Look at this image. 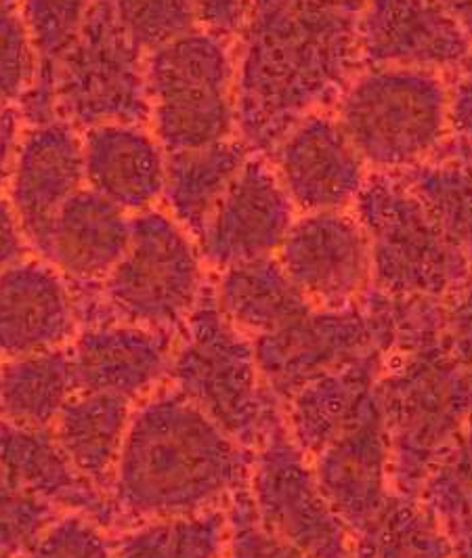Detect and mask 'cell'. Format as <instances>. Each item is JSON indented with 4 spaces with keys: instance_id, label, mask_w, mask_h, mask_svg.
<instances>
[{
    "instance_id": "1",
    "label": "cell",
    "mask_w": 472,
    "mask_h": 558,
    "mask_svg": "<svg viewBox=\"0 0 472 558\" xmlns=\"http://www.w3.org/2000/svg\"><path fill=\"white\" fill-rule=\"evenodd\" d=\"M365 0H252L235 40L240 137L265 154L358 74Z\"/></svg>"
},
{
    "instance_id": "2",
    "label": "cell",
    "mask_w": 472,
    "mask_h": 558,
    "mask_svg": "<svg viewBox=\"0 0 472 558\" xmlns=\"http://www.w3.org/2000/svg\"><path fill=\"white\" fill-rule=\"evenodd\" d=\"M254 451L165 383L135 405L111 478L118 519L154 521L219 510L251 485Z\"/></svg>"
},
{
    "instance_id": "3",
    "label": "cell",
    "mask_w": 472,
    "mask_h": 558,
    "mask_svg": "<svg viewBox=\"0 0 472 558\" xmlns=\"http://www.w3.org/2000/svg\"><path fill=\"white\" fill-rule=\"evenodd\" d=\"M378 391L392 487L417 498L437 460L472 418V369L453 357L439 328L390 349Z\"/></svg>"
},
{
    "instance_id": "4",
    "label": "cell",
    "mask_w": 472,
    "mask_h": 558,
    "mask_svg": "<svg viewBox=\"0 0 472 558\" xmlns=\"http://www.w3.org/2000/svg\"><path fill=\"white\" fill-rule=\"evenodd\" d=\"M167 383L251 451L286 426L283 405L258 369L254 340L222 315L213 283L177 332Z\"/></svg>"
},
{
    "instance_id": "5",
    "label": "cell",
    "mask_w": 472,
    "mask_h": 558,
    "mask_svg": "<svg viewBox=\"0 0 472 558\" xmlns=\"http://www.w3.org/2000/svg\"><path fill=\"white\" fill-rule=\"evenodd\" d=\"M445 72L365 65L332 112L370 172L406 174L435 160L451 137Z\"/></svg>"
},
{
    "instance_id": "6",
    "label": "cell",
    "mask_w": 472,
    "mask_h": 558,
    "mask_svg": "<svg viewBox=\"0 0 472 558\" xmlns=\"http://www.w3.org/2000/svg\"><path fill=\"white\" fill-rule=\"evenodd\" d=\"M194 235L162 206L141 213L110 276L93 290H74L81 328L113 319L177 335L210 283Z\"/></svg>"
},
{
    "instance_id": "7",
    "label": "cell",
    "mask_w": 472,
    "mask_h": 558,
    "mask_svg": "<svg viewBox=\"0 0 472 558\" xmlns=\"http://www.w3.org/2000/svg\"><path fill=\"white\" fill-rule=\"evenodd\" d=\"M149 129L168 154L240 137L235 43L195 28L145 57Z\"/></svg>"
},
{
    "instance_id": "8",
    "label": "cell",
    "mask_w": 472,
    "mask_h": 558,
    "mask_svg": "<svg viewBox=\"0 0 472 558\" xmlns=\"http://www.w3.org/2000/svg\"><path fill=\"white\" fill-rule=\"evenodd\" d=\"M351 210L367 233L378 292L447 301L472 278L471 263L401 174L370 172Z\"/></svg>"
},
{
    "instance_id": "9",
    "label": "cell",
    "mask_w": 472,
    "mask_h": 558,
    "mask_svg": "<svg viewBox=\"0 0 472 558\" xmlns=\"http://www.w3.org/2000/svg\"><path fill=\"white\" fill-rule=\"evenodd\" d=\"M145 53L116 20L110 0H95L70 47L57 59L56 116L78 131L101 124H147Z\"/></svg>"
},
{
    "instance_id": "10",
    "label": "cell",
    "mask_w": 472,
    "mask_h": 558,
    "mask_svg": "<svg viewBox=\"0 0 472 558\" xmlns=\"http://www.w3.org/2000/svg\"><path fill=\"white\" fill-rule=\"evenodd\" d=\"M249 496L263 525L308 557L351 558L355 535L334 510L311 458L286 426L254 449Z\"/></svg>"
},
{
    "instance_id": "11",
    "label": "cell",
    "mask_w": 472,
    "mask_h": 558,
    "mask_svg": "<svg viewBox=\"0 0 472 558\" xmlns=\"http://www.w3.org/2000/svg\"><path fill=\"white\" fill-rule=\"evenodd\" d=\"M276 258L315 308L355 307L374 288L370 240L353 210L299 215Z\"/></svg>"
},
{
    "instance_id": "12",
    "label": "cell",
    "mask_w": 472,
    "mask_h": 558,
    "mask_svg": "<svg viewBox=\"0 0 472 558\" xmlns=\"http://www.w3.org/2000/svg\"><path fill=\"white\" fill-rule=\"evenodd\" d=\"M385 351L363 303L347 308H311L271 335L254 340L256 363L281 405L315 378L370 351Z\"/></svg>"
},
{
    "instance_id": "13",
    "label": "cell",
    "mask_w": 472,
    "mask_h": 558,
    "mask_svg": "<svg viewBox=\"0 0 472 558\" xmlns=\"http://www.w3.org/2000/svg\"><path fill=\"white\" fill-rule=\"evenodd\" d=\"M296 217L271 160L254 151L195 242L206 267L217 274L276 256Z\"/></svg>"
},
{
    "instance_id": "14",
    "label": "cell",
    "mask_w": 472,
    "mask_h": 558,
    "mask_svg": "<svg viewBox=\"0 0 472 558\" xmlns=\"http://www.w3.org/2000/svg\"><path fill=\"white\" fill-rule=\"evenodd\" d=\"M269 160L299 215L351 210L370 177L332 110L296 122Z\"/></svg>"
},
{
    "instance_id": "15",
    "label": "cell",
    "mask_w": 472,
    "mask_h": 558,
    "mask_svg": "<svg viewBox=\"0 0 472 558\" xmlns=\"http://www.w3.org/2000/svg\"><path fill=\"white\" fill-rule=\"evenodd\" d=\"M84 187L83 131L59 116L26 124L4 196L34 254L43 248L57 213Z\"/></svg>"
},
{
    "instance_id": "16",
    "label": "cell",
    "mask_w": 472,
    "mask_h": 558,
    "mask_svg": "<svg viewBox=\"0 0 472 558\" xmlns=\"http://www.w3.org/2000/svg\"><path fill=\"white\" fill-rule=\"evenodd\" d=\"M311 464L324 494L353 535L383 512L395 487L380 391L334 441L311 458Z\"/></svg>"
},
{
    "instance_id": "17",
    "label": "cell",
    "mask_w": 472,
    "mask_h": 558,
    "mask_svg": "<svg viewBox=\"0 0 472 558\" xmlns=\"http://www.w3.org/2000/svg\"><path fill=\"white\" fill-rule=\"evenodd\" d=\"M81 330L74 286L32 254L0 274V362L70 347Z\"/></svg>"
},
{
    "instance_id": "18",
    "label": "cell",
    "mask_w": 472,
    "mask_h": 558,
    "mask_svg": "<svg viewBox=\"0 0 472 558\" xmlns=\"http://www.w3.org/2000/svg\"><path fill=\"white\" fill-rule=\"evenodd\" d=\"M360 56L365 65L447 72L472 56V38L435 0H365Z\"/></svg>"
},
{
    "instance_id": "19",
    "label": "cell",
    "mask_w": 472,
    "mask_h": 558,
    "mask_svg": "<svg viewBox=\"0 0 472 558\" xmlns=\"http://www.w3.org/2000/svg\"><path fill=\"white\" fill-rule=\"evenodd\" d=\"M174 338L113 319L86 324L68 347L76 391L110 392L140 403L167 383Z\"/></svg>"
},
{
    "instance_id": "20",
    "label": "cell",
    "mask_w": 472,
    "mask_h": 558,
    "mask_svg": "<svg viewBox=\"0 0 472 558\" xmlns=\"http://www.w3.org/2000/svg\"><path fill=\"white\" fill-rule=\"evenodd\" d=\"M0 471L61 514H84L104 527L118 521L110 494L74 466L51 428L0 420Z\"/></svg>"
},
{
    "instance_id": "21",
    "label": "cell",
    "mask_w": 472,
    "mask_h": 558,
    "mask_svg": "<svg viewBox=\"0 0 472 558\" xmlns=\"http://www.w3.org/2000/svg\"><path fill=\"white\" fill-rule=\"evenodd\" d=\"M83 141L88 190L131 217L162 206L168 151L147 124H101Z\"/></svg>"
},
{
    "instance_id": "22",
    "label": "cell",
    "mask_w": 472,
    "mask_h": 558,
    "mask_svg": "<svg viewBox=\"0 0 472 558\" xmlns=\"http://www.w3.org/2000/svg\"><path fill=\"white\" fill-rule=\"evenodd\" d=\"M133 217L84 187L57 213L36 256L51 263L74 290L97 288L131 244Z\"/></svg>"
},
{
    "instance_id": "23",
    "label": "cell",
    "mask_w": 472,
    "mask_h": 558,
    "mask_svg": "<svg viewBox=\"0 0 472 558\" xmlns=\"http://www.w3.org/2000/svg\"><path fill=\"white\" fill-rule=\"evenodd\" d=\"M385 351H370L315 378L283 403L286 430L313 458L362 414L378 391Z\"/></svg>"
},
{
    "instance_id": "24",
    "label": "cell",
    "mask_w": 472,
    "mask_h": 558,
    "mask_svg": "<svg viewBox=\"0 0 472 558\" xmlns=\"http://www.w3.org/2000/svg\"><path fill=\"white\" fill-rule=\"evenodd\" d=\"M135 405L120 395L76 391L51 426L74 466L106 494H110Z\"/></svg>"
},
{
    "instance_id": "25",
    "label": "cell",
    "mask_w": 472,
    "mask_h": 558,
    "mask_svg": "<svg viewBox=\"0 0 472 558\" xmlns=\"http://www.w3.org/2000/svg\"><path fill=\"white\" fill-rule=\"evenodd\" d=\"M213 294L222 315L252 340L276 332L313 308L276 256L217 271Z\"/></svg>"
},
{
    "instance_id": "26",
    "label": "cell",
    "mask_w": 472,
    "mask_h": 558,
    "mask_svg": "<svg viewBox=\"0 0 472 558\" xmlns=\"http://www.w3.org/2000/svg\"><path fill=\"white\" fill-rule=\"evenodd\" d=\"M252 154L242 137L168 154L162 208L197 238Z\"/></svg>"
},
{
    "instance_id": "27",
    "label": "cell",
    "mask_w": 472,
    "mask_h": 558,
    "mask_svg": "<svg viewBox=\"0 0 472 558\" xmlns=\"http://www.w3.org/2000/svg\"><path fill=\"white\" fill-rule=\"evenodd\" d=\"M74 392L68 347L0 362V420L51 428Z\"/></svg>"
},
{
    "instance_id": "28",
    "label": "cell",
    "mask_w": 472,
    "mask_h": 558,
    "mask_svg": "<svg viewBox=\"0 0 472 558\" xmlns=\"http://www.w3.org/2000/svg\"><path fill=\"white\" fill-rule=\"evenodd\" d=\"M351 558H456L441 521L420 498L392 494L383 512L355 533Z\"/></svg>"
},
{
    "instance_id": "29",
    "label": "cell",
    "mask_w": 472,
    "mask_h": 558,
    "mask_svg": "<svg viewBox=\"0 0 472 558\" xmlns=\"http://www.w3.org/2000/svg\"><path fill=\"white\" fill-rule=\"evenodd\" d=\"M227 535L225 508L143 521L113 542V558H225Z\"/></svg>"
},
{
    "instance_id": "30",
    "label": "cell",
    "mask_w": 472,
    "mask_h": 558,
    "mask_svg": "<svg viewBox=\"0 0 472 558\" xmlns=\"http://www.w3.org/2000/svg\"><path fill=\"white\" fill-rule=\"evenodd\" d=\"M472 265V162L451 154L401 174Z\"/></svg>"
},
{
    "instance_id": "31",
    "label": "cell",
    "mask_w": 472,
    "mask_h": 558,
    "mask_svg": "<svg viewBox=\"0 0 472 558\" xmlns=\"http://www.w3.org/2000/svg\"><path fill=\"white\" fill-rule=\"evenodd\" d=\"M93 4L95 0H24L20 11L40 56V81L20 108L26 122L56 116L51 78L57 59L70 47Z\"/></svg>"
},
{
    "instance_id": "32",
    "label": "cell",
    "mask_w": 472,
    "mask_h": 558,
    "mask_svg": "<svg viewBox=\"0 0 472 558\" xmlns=\"http://www.w3.org/2000/svg\"><path fill=\"white\" fill-rule=\"evenodd\" d=\"M447 535L472 533V418L445 449L417 496Z\"/></svg>"
},
{
    "instance_id": "33",
    "label": "cell",
    "mask_w": 472,
    "mask_h": 558,
    "mask_svg": "<svg viewBox=\"0 0 472 558\" xmlns=\"http://www.w3.org/2000/svg\"><path fill=\"white\" fill-rule=\"evenodd\" d=\"M116 20L147 56L199 28L190 0H110Z\"/></svg>"
},
{
    "instance_id": "34",
    "label": "cell",
    "mask_w": 472,
    "mask_h": 558,
    "mask_svg": "<svg viewBox=\"0 0 472 558\" xmlns=\"http://www.w3.org/2000/svg\"><path fill=\"white\" fill-rule=\"evenodd\" d=\"M40 81V56L22 11H0V101L22 108Z\"/></svg>"
},
{
    "instance_id": "35",
    "label": "cell",
    "mask_w": 472,
    "mask_h": 558,
    "mask_svg": "<svg viewBox=\"0 0 472 558\" xmlns=\"http://www.w3.org/2000/svg\"><path fill=\"white\" fill-rule=\"evenodd\" d=\"M59 514L0 471V557L26 555Z\"/></svg>"
},
{
    "instance_id": "36",
    "label": "cell",
    "mask_w": 472,
    "mask_h": 558,
    "mask_svg": "<svg viewBox=\"0 0 472 558\" xmlns=\"http://www.w3.org/2000/svg\"><path fill=\"white\" fill-rule=\"evenodd\" d=\"M24 558H113L108 527L84 514L65 512L40 533Z\"/></svg>"
},
{
    "instance_id": "37",
    "label": "cell",
    "mask_w": 472,
    "mask_h": 558,
    "mask_svg": "<svg viewBox=\"0 0 472 558\" xmlns=\"http://www.w3.org/2000/svg\"><path fill=\"white\" fill-rule=\"evenodd\" d=\"M225 512L229 523L225 558H311L263 525L254 512L249 489L240 492L227 504Z\"/></svg>"
},
{
    "instance_id": "38",
    "label": "cell",
    "mask_w": 472,
    "mask_h": 558,
    "mask_svg": "<svg viewBox=\"0 0 472 558\" xmlns=\"http://www.w3.org/2000/svg\"><path fill=\"white\" fill-rule=\"evenodd\" d=\"M444 340L453 357L472 369V278L444 301Z\"/></svg>"
},
{
    "instance_id": "39",
    "label": "cell",
    "mask_w": 472,
    "mask_h": 558,
    "mask_svg": "<svg viewBox=\"0 0 472 558\" xmlns=\"http://www.w3.org/2000/svg\"><path fill=\"white\" fill-rule=\"evenodd\" d=\"M190 4L199 28L235 43L251 15L252 0H190Z\"/></svg>"
},
{
    "instance_id": "40",
    "label": "cell",
    "mask_w": 472,
    "mask_h": 558,
    "mask_svg": "<svg viewBox=\"0 0 472 558\" xmlns=\"http://www.w3.org/2000/svg\"><path fill=\"white\" fill-rule=\"evenodd\" d=\"M28 238L7 196H0V274L32 256Z\"/></svg>"
},
{
    "instance_id": "41",
    "label": "cell",
    "mask_w": 472,
    "mask_h": 558,
    "mask_svg": "<svg viewBox=\"0 0 472 558\" xmlns=\"http://www.w3.org/2000/svg\"><path fill=\"white\" fill-rule=\"evenodd\" d=\"M26 129V118L17 106L0 101V196L7 192L13 160L20 147V141Z\"/></svg>"
},
{
    "instance_id": "42",
    "label": "cell",
    "mask_w": 472,
    "mask_h": 558,
    "mask_svg": "<svg viewBox=\"0 0 472 558\" xmlns=\"http://www.w3.org/2000/svg\"><path fill=\"white\" fill-rule=\"evenodd\" d=\"M449 122L458 145H472V72L449 86Z\"/></svg>"
},
{
    "instance_id": "43",
    "label": "cell",
    "mask_w": 472,
    "mask_h": 558,
    "mask_svg": "<svg viewBox=\"0 0 472 558\" xmlns=\"http://www.w3.org/2000/svg\"><path fill=\"white\" fill-rule=\"evenodd\" d=\"M472 38V0H435Z\"/></svg>"
},
{
    "instance_id": "44",
    "label": "cell",
    "mask_w": 472,
    "mask_h": 558,
    "mask_svg": "<svg viewBox=\"0 0 472 558\" xmlns=\"http://www.w3.org/2000/svg\"><path fill=\"white\" fill-rule=\"evenodd\" d=\"M453 544V555L456 558H472V533H458L449 535Z\"/></svg>"
},
{
    "instance_id": "45",
    "label": "cell",
    "mask_w": 472,
    "mask_h": 558,
    "mask_svg": "<svg viewBox=\"0 0 472 558\" xmlns=\"http://www.w3.org/2000/svg\"><path fill=\"white\" fill-rule=\"evenodd\" d=\"M24 0H0V11H20Z\"/></svg>"
},
{
    "instance_id": "46",
    "label": "cell",
    "mask_w": 472,
    "mask_h": 558,
    "mask_svg": "<svg viewBox=\"0 0 472 558\" xmlns=\"http://www.w3.org/2000/svg\"><path fill=\"white\" fill-rule=\"evenodd\" d=\"M456 156H460V158H464V160L472 162V145H458Z\"/></svg>"
},
{
    "instance_id": "47",
    "label": "cell",
    "mask_w": 472,
    "mask_h": 558,
    "mask_svg": "<svg viewBox=\"0 0 472 558\" xmlns=\"http://www.w3.org/2000/svg\"><path fill=\"white\" fill-rule=\"evenodd\" d=\"M0 558H9V557H0Z\"/></svg>"
}]
</instances>
